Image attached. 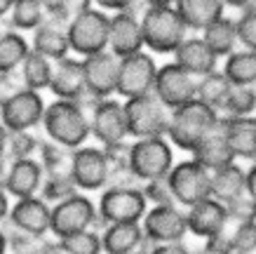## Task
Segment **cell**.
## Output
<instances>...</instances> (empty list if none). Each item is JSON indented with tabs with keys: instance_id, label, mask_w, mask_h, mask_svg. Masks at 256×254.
Returning <instances> with one entry per match:
<instances>
[{
	"instance_id": "cell-1",
	"label": "cell",
	"mask_w": 256,
	"mask_h": 254,
	"mask_svg": "<svg viewBox=\"0 0 256 254\" xmlns=\"http://www.w3.org/2000/svg\"><path fill=\"white\" fill-rule=\"evenodd\" d=\"M221 116L216 108L202 104L200 99H193L178 108L170 111V125H167V139L170 144L184 153H193L200 146L204 137L218 127Z\"/></svg>"
},
{
	"instance_id": "cell-2",
	"label": "cell",
	"mask_w": 256,
	"mask_h": 254,
	"mask_svg": "<svg viewBox=\"0 0 256 254\" xmlns=\"http://www.w3.org/2000/svg\"><path fill=\"white\" fill-rule=\"evenodd\" d=\"M40 127L45 132V139L56 141L62 146H68L73 151L85 146L92 139L90 113L85 108H80L76 101L68 99H54L52 104H47Z\"/></svg>"
},
{
	"instance_id": "cell-3",
	"label": "cell",
	"mask_w": 256,
	"mask_h": 254,
	"mask_svg": "<svg viewBox=\"0 0 256 254\" xmlns=\"http://www.w3.org/2000/svg\"><path fill=\"white\" fill-rule=\"evenodd\" d=\"M141 31L144 47L153 54H174L190 33L176 8H146L141 12Z\"/></svg>"
},
{
	"instance_id": "cell-4",
	"label": "cell",
	"mask_w": 256,
	"mask_h": 254,
	"mask_svg": "<svg viewBox=\"0 0 256 254\" xmlns=\"http://www.w3.org/2000/svg\"><path fill=\"white\" fill-rule=\"evenodd\" d=\"M108 29L110 15L99 8H90L76 19H70L68 26H66L70 54L85 59L92 54L106 52L108 50Z\"/></svg>"
},
{
	"instance_id": "cell-5",
	"label": "cell",
	"mask_w": 256,
	"mask_h": 254,
	"mask_svg": "<svg viewBox=\"0 0 256 254\" xmlns=\"http://www.w3.org/2000/svg\"><path fill=\"white\" fill-rule=\"evenodd\" d=\"M99 212V231L106 223L139 221L148 212V202L144 198L141 186H106L96 200Z\"/></svg>"
},
{
	"instance_id": "cell-6",
	"label": "cell",
	"mask_w": 256,
	"mask_h": 254,
	"mask_svg": "<svg viewBox=\"0 0 256 254\" xmlns=\"http://www.w3.org/2000/svg\"><path fill=\"white\" fill-rule=\"evenodd\" d=\"M96 228L99 231V212L96 202L87 193H76L66 200L52 205V216H50V235L52 238H66L73 233Z\"/></svg>"
},
{
	"instance_id": "cell-7",
	"label": "cell",
	"mask_w": 256,
	"mask_h": 254,
	"mask_svg": "<svg viewBox=\"0 0 256 254\" xmlns=\"http://www.w3.org/2000/svg\"><path fill=\"white\" fill-rule=\"evenodd\" d=\"M124 116H127L130 139L167 137L170 108L164 106L153 92L124 101Z\"/></svg>"
},
{
	"instance_id": "cell-8",
	"label": "cell",
	"mask_w": 256,
	"mask_h": 254,
	"mask_svg": "<svg viewBox=\"0 0 256 254\" xmlns=\"http://www.w3.org/2000/svg\"><path fill=\"white\" fill-rule=\"evenodd\" d=\"M174 146L167 137L132 139V172L141 184L167 177L174 167Z\"/></svg>"
},
{
	"instance_id": "cell-9",
	"label": "cell",
	"mask_w": 256,
	"mask_h": 254,
	"mask_svg": "<svg viewBox=\"0 0 256 254\" xmlns=\"http://www.w3.org/2000/svg\"><path fill=\"white\" fill-rule=\"evenodd\" d=\"M167 181L172 186L174 202L184 209L212 195V172L202 167L200 162H195L193 158L174 162L172 172L167 174Z\"/></svg>"
},
{
	"instance_id": "cell-10",
	"label": "cell",
	"mask_w": 256,
	"mask_h": 254,
	"mask_svg": "<svg viewBox=\"0 0 256 254\" xmlns=\"http://www.w3.org/2000/svg\"><path fill=\"white\" fill-rule=\"evenodd\" d=\"M158 76V64L153 59V54H148L146 50L130 57L120 59V69H118V97L127 99H136L144 94L153 92Z\"/></svg>"
},
{
	"instance_id": "cell-11",
	"label": "cell",
	"mask_w": 256,
	"mask_h": 254,
	"mask_svg": "<svg viewBox=\"0 0 256 254\" xmlns=\"http://www.w3.org/2000/svg\"><path fill=\"white\" fill-rule=\"evenodd\" d=\"M141 228H144V238L150 245L158 242H178L188 235V221H186V209L181 205H156L148 207V212L141 219Z\"/></svg>"
},
{
	"instance_id": "cell-12",
	"label": "cell",
	"mask_w": 256,
	"mask_h": 254,
	"mask_svg": "<svg viewBox=\"0 0 256 254\" xmlns=\"http://www.w3.org/2000/svg\"><path fill=\"white\" fill-rule=\"evenodd\" d=\"M73 181L80 193L104 191L110 179V165L101 146H80L73 151V165H70Z\"/></svg>"
},
{
	"instance_id": "cell-13",
	"label": "cell",
	"mask_w": 256,
	"mask_h": 254,
	"mask_svg": "<svg viewBox=\"0 0 256 254\" xmlns=\"http://www.w3.org/2000/svg\"><path fill=\"white\" fill-rule=\"evenodd\" d=\"M153 94L170 111L178 108L188 104V101L198 99V78L190 76L188 71H184L176 62H167L162 66H158Z\"/></svg>"
},
{
	"instance_id": "cell-14",
	"label": "cell",
	"mask_w": 256,
	"mask_h": 254,
	"mask_svg": "<svg viewBox=\"0 0 256 254\" xmlns=\"http://www.w3.org/2000/svg\"><path fill=\"white\" fill-rule=\"evenodd\" d=\"M45 99L38 90H26L16 92L12 99H8L0 106V123L8 127V132L19 130H36L42 125L45 116Z\"/></svg>"
},
{
	"instance_id": "cell-15",
	"label": "cell",
	"mask_w": 256,
	"mask_h": 254,
	"mask_svg": "<svg viewBox=\"0 0 256 254\" xmlns=\"http://www.w3.org/2000/svg\"><path fill=\"white\" fill-rule=\"evenodd\" d=\"M90 130H92V139L99 146H108V144L130 139L124 101H118L116 97L101 99L90 113Z\"/></svg>"
},
{
	"instance_id": "cell-16",
	"label": "cell",
	"mask_w": 256,
	"mask_h": 254,
	"mask_svg": "<svg viewBox=\"0 0 256 254\" xmlns=\"http://www.w3.org/2000/svg\"><path fill=\"white\" fill-rule=\"evenodd\" d=\"M144 50L146 47H144V31H141V15H136L134 10L113 12L108 29V52L122 59Z\"/></svg>"
},
{
	"instance_id": "cell-17",
	"label": "cell",
	"mask_w": 256,
	"mask_h": 254,
	"mask_svg": "<svg viewBox=\"0 0 256 254\" xmlns=\"http://www.w3.org/2000/svg\"><path fill=\"white\" fill-rule=\"evenodd\" d=\"M118 69L120 59L113 52H99L82 59V71H85V87L99 99H108L118 94Z\"/></svg>"
},
{
	"instance_id": "cell-18",
	"label": "cell",
	"mask_w": 256,
	"mask_h": 254,
	"mask_svg": "<svg viewBox=\"0 0 256 254\" xmlns=\"http://www.w3.org/2000/svg\"><path fill=\"white\" fill-rule=\"evenodd\" d=\"M186 221H188V235H195L200 240H207L216 235L226 228L228 219V209L216 198H204V200L195 202L186 209Z\"/></svg>"
},
{
	"instance_id": "cell-19",
	"label": "cell",
	"mask_w": 256,
	"mask_h": 254,
	"mask_svg": "<svg viewBox=\"0 0 256 254\" xmlns=\"http://www.w3.org/2000/svg\"><path fill=\"white\" fill-rule=\"evenodd\" d=\"M50 216H52V205L45 202L40 195H31V198H22V200L12 202L8 219L28 235L45 238L50 235Z\"/></svg>"
},
{
	"instance_id": "cell-20",
	"label": "cell",
	"mask_w": 256,
	"mask_h": 254,
	"mask_svg": "<svg viewBox=\"0 0 256 254\" xmlns=\"http://www.w3.org/2000/svg\"><path fill=\"white\" fill-rule=\"evenodd\" d=\"M54 99H68L76 101L85 92V71H82V59L80 57H64L52 66V80L47 87Z\"/></svg>"
},
{
	"instance_id": "cell-21",
	"label": "cell",
	"mask_w": 256,
	"mask_h": 254,
	"mask_svg": "<svg viewBox=\"0 0 256 254\" xmlns=\"http://www.w3.org/2000/svg\"><path fill=\"white\" fill-rule=\"evenodd\" d=\"M66 26L68 24L62 22L59 17L47 15L45 22L33 31L31 50L47 57L50 62H59L64 57H68L70 45H68V36H66Z\"/></svg>"
},
{
	"instance_id": "cell-22",
	"label": "cell",
	"mask_w": 256,
	"mask_h": 254,
	"mask_svg": "<svg viewBox=\"0 0 256 254\" xmlns=\"http://www.w3.org/2000/svg\"><path fill=\"white\" fill-rule=\"evenodd\" d=\"M174 62L184 71H188L190 76L204 78V76H210V73H214V71H218V62H221V59L207 47V43H204L200 36H188V38L176 47Z\"/></svg>"
},
{
	"instance_id": "cell-23",
	"label": "cell",
	"mask_w": 256,
	"mask_h": 254,
	"mask_svg": "<svg viewBox=\"0 0 256 254\" xmlns=\"http://www.w3.org/2000/svg\"><path fill=\"white\" fill-rule=\"evenodd\" d=\"M45 179V169L40 165L38 158H26V160H14L12 169L5 181V191L10 193V198L22 200V198H31V195H40V186Z\"/></svg>"
},
{
	"instance_id": "cell-24",
	"label": "cell",
	"mask_w": 256,
	"mask_h": 254,
	"mask_svg": "<svg viewBox=\"0 0 256 254\" xmlns=\"http://www.w3.org/2000/svg\"><path fill=\"white\" fill-rule=\"evenodd\" d=\"M224 132L228 139V146L233 151L235 160H247L252 162L256 158V116L249 118H226Z\"/></svg>"
},
{
	"instance_id": "cell-25",
	"label": "cell",
	"mask_w": 256,
	"mask_h": 254,
	"mask_svg": "<svg viewBox=\"0 0 256 254\" xmlns=\"http://www.w3.org/2000/svg\"><path fill=\"white\" fill-rule=\"evenodd\" d=\"M221 116V113H218ZM195 162H200L204 169H221L226 165H230V162H238L235 160L233 151L228 146V139H226V132H224V120L218 123V127L212 132L210 137H204V141H200V146L195 148L193 153H190Z\"/></svg>"
},
{
	"instance_id": "cell-26",
	"label": "cell",
	"mask_w": 256,
	"mask_h": 254,
	"mask_svg": "<svg viewBox=\"0 0 256 254\" xmlns=\"http://www.w3.org/2000/svg\"><path fill=\"white\" fill-rule=\"evenodd\" d=\"M176 12L188 26V31L202 33L210 24L226 17L224 0H176Z\"/></svg>"
},
{
	"instance_id": "cell-27",
	"label": "cell",
	"mask_w": 256,
	"mask_h": 254,
	"mask_svg": "<svg viewBox=\"0 0 256 254\" xmlns=\"http://www.w3.org/2000/svg\"><path fill=\"white\" fill-rule=\"evenodd\" d=\"M101 247L104 254H127L144 242V228L139 221L106 223L101 228Z\"/></svg>"
},
{
	"instance_id": "cell-28",
	"label": "cell",
	"mask_w": 256,
	"mask_h": 254,
	"mask_svg": "<svg viewBox=\"0 0 256 254\" xmlns=\"http://www.w3.org/2000/svg\"><path fill=\"white\" fill-rule=\"evenodd\" d=\"M244 181H247V169L230 162L221 169L212 172V198H216L221 202H228L244 193Z\"/></svg>"
},
{
	"instance_id": "cell-29",
	"label": "cell",
	"mask_w": 256,
	"mask_h": 254,
	"mask_svg": "<svg viewBox=\"0 0 256 254\" xmlns=\"http://www.w3.org/2000/svg\"><path fill=\"white\" fill-rule=\"evenodd\" d=\"M200 38L207 43V47L216 54L218 59H226L240 45L238 43V31H235V19H230V17H221L214 24H210L200 33Z\"/></svg>"
},
{
	"instance_id": "cell-30",
	"label": "cell",
	"mask_w": 256,
	"mask_h": 254,
	"mask_svg": "<svg viewBox=\"0 0 256 254\" xmlns=\"http://www.w3.org/2000/svg\"><path fill=\"white\" fill-rule=\"evenodd\" d=\"M224 76L230 80V85H244L256 87V52L252 50H235L224 59Z\"/></svg>"
},
{
	"instance_id": "cell-31",
	"label": "cell",
	"mask_w": 256,
	"mask_h": 254,
	"mask_svg": "<svg viewBox=\"0 0 256 254\" xmlns=\"http://www.w3.org/2000/svg\"><path fill=\"white\" fill-rule=\"evenodd\" d=\"M31 52V43L24 38V33L10 29L0 36V73H14Z\"/></svg>"
},
{
	"instance_id": "cell-32",
	"label": "cell",
	"mask_w": 256,
	"mask_h": 254,
	"mask_svg": "<svg viewBox=\"0 0 256 254\" xmlns=\"http://www.w3.org/2000/svg\"><path fill=\"white\" fill-rule=\"evenodd\" d=\"M52 66L54 62H50L47 57L38 52H28V57L24 59V64L19 66V76H22V83L26 90H47L50 87V80H52Z\"/></svg>"
},
{
	"instance_id": "cell-33",
	"label": "cell",
	"mask_w": 256,
	"mask_h": 254,
	"mask_svg": "<svg viewBox=\"0 0 256 254\" xmlns=\"http://www.w3.org/2000/svg\"><path fill=\"white\" fill-rule=\"evenodd\" d=\"M47 19V12L42 10L38 0H14L8 22L14 31H36L40 24Z\"/></svg>"
},
{
	"instance_id": "cell-34",
	"label": "cell",
	"mask_w": 256,
	"mask_h": 254,
	"mask_svg": "<svg viewBox=\"0 0 256 254\" xmlns=\"http://www.w3.org/2000/svg\"><path fill=\"white\" fill-rule=\"evenodd\" d=\"M230 87H233L230 80L224 76V71L218 69V71H214V73H210V76L198 78V99H200L202 104H207V106L221 111L226 97L230 92Z\"/></svg>"
},
{
	"instance_id": "cell-35",
	"label": "cell",
	"mask_w": 256,
	"mask_h": 254,
	"mask_svg": "<svg viewBox=\"0 0 256 254\" xmlns=\"http://www.w3.org/2000/svg\"><path fill=\"white\" fill-rule=\"evenodd\" d=\"M218 113L226 118L256 116V87H244V85L240 87V85H233Z\"/></svg>"
},
{
	"instance_id": "cell-36",
	"label": "cell",
	"mask_w": 256,
	"mask_h": 254,
	"mask_svg": "<svg viewBox=\"0 0 256 254\" xmlns=\"http://www.w3.org/2000/svg\"><path fill=\"white\" fill-rule=\"evenodd\" d=\"M38 160L45 169V174H59V172H70L73 165V148L62 146L56 141L42 139L38 151Z\"/></svg>"
},
{
	"instance_id": "cell-37",
	"label": "cell",
	"mask_w": 256,
	"mask_h": 254,
	"mask_svg": "<svg viewBox=\"0 0 256 254\" xmlns=\"http://www.w3.org/2000/svg\"><path fill=\"white\" fill-rule=\"evenodd\" d=\"M78 186L73 181V174L70 172H59V174H45L42 179V186H40V198L50 205H56V202L66 200L70 195H76Z\"/></svg>"
},
{
	"instance_id": "cell-38",
	"label": "cell",
	"mask_w": 256,
	"mask_h": 254,
	"mask_svg": "<svg viewBox=\"0 0 256 254\" xmlns=\"http://www.w3.org/2000/svg\"><path fill=\"white\" fill-rule=\"evenodd\" d=\"M59 245H62L64 254H104L101 233L96 228H87V231L59 238Z\"/></svg>"
},
{
	"instance_id": "cell-39",
	"label": "cell",
	"mask_w": 256,
	"mask_h": 254,
	"mask_svg": "<svg viewBox=\"0 0 256 254\" xmlns=\"http://www.w3.org/2000/svg\"><path fill=\"white\" fill-rule=\"evenodd\" d=\"M40 144L42 139L38 137L36 130H19V132H10L8 137V153L14 160H26V158H38Z\"/></svg>"
},
{
	"instance_id": "cell-40",
	"label": "cell",
	"mask_w": 256,
	"mask_h": 254,
	"mask_svg": "<svg viewBox=\"0 0 256 254\" xmlns=\"http://www.w3.org/2000/svg\"><path fill=\"white\" fill-rule=\"evenodd\" d=\"M230 254H256V221H228Z\"/></svg>"
},
{
	"instance_id": "cell-41",
	"label": "cell",
	"mask_w": 256,
	"mask_h": 254,
	"mask_svg": "<svg viewBox=\"0 0 256 254\" xmlns=\"http://www.w3.org/2000/svg\"><path fill=\"white\" fill-rule=\"evenodd\" d=\"M144 198H146L148 207H156V205H174V195H172V186L167 181V177L162 179H150L141 184Z\"/></svg>"
},
{
	"instance_id": "cell-42",
	"label": "cell",
	"mask_w": 256,
	"mask_h": 254,
	"mask_svg": "<svg viewBox=\"0 0 256 254\" xmlns=\"http://www.w3.org/2000/svg\"><path fill=\"white\" fill-rule=\"evenodd\" d=\"M228 209V219L238 223H247V221H256V200H252L247 193H242L233 200L224 202Z\"/></svg>"
},
{
	"instance_id": "cell-43",
	"label": "cell",
	"mask_w": 256,
	"mask_h": 254,
	"mask_svg": "<svg viewBox=\"0 0 256 254\" xmlns=\"http://www.w3.org/2000/svg\"><path fill=\"white\" fill-rule=\"evenodd\" d=\"M101 148H104V153H106L110 172H113V169H124L132 165V139H124V141L108 144V146H101Z\"/></svg>"
},
{
	"instance_id": "cell-44",
	"label": "cell",
	"mask_w": 256,
	"mask_h": 254,
	"mask_svg": "<svg viewBox=\"0 0 256 254\" xmlns=\"http://www.w3.org/2000/svg\"><path fill=\"white\" fill-rule=\"evenodd\" d=\"M235 31H238V43H240L242 50L256 52V17L242 12L235 19Z\"/></svg>"
},
{
	"instance_id": "cell-45",
	"label": "cell",
	"mask_w": 256,
	"mask_h": 254,
	"mask_svg": "<svg viewBox=\"0 0 256 254\" xmlns=\"http://www.w3.org/2000/svg\"><path fill=\"white\" fill-rule=\"evenodd\" d=\"M22 90H24V83L19 71H14V73H0V106L8 99H12L16 92H22Z\"/></svg>"
},
{
	"instance_id": "cell-46",
	"label": "cell",
	"mask_w": 256,
	"mask_h": 254,
	"mask_svg": "<svg viewBox=\"0 0 256 254\" xmlns=\"http://www.w3.org/2000/svg\"><path fill=\"white\" fill-rule=\"evenodd\" d=\"M90 8H94V0H64L62 10L52 17H59L62 22L68 24L70 19H76V17L82 15V12H87Z\"/></svg>"
},
{
	"instance_id": "cell-47",
	"label": "cell",
	"mask_w": 256,
	"mask_h": 254,
	"mask_svg": "<svg viewBox=\"0 0 256 254\" xmlns=\"http://www.w3.org/2000/svg\"><path fill=\"white\" fill-rule=\"evenodd\" d=\"M24 254H64L62 245H59V240L56 238H36L33 240V245L26 249Z\"/></svg>"
},
{
	"instance_id": "cell-48",
	"label": "cell",
	"mask_w": 256,
	"mask_h": 254,
	"mask_svg": "<svg viewBox=\"0 0 256 254\" xmlns=\"http://www.w3.org/2000/svg\"><path fill=\"white\" fill-rule=\"evenodd\" d=\"M94 3L104 12H127V10L136 12V8L141 5V0H94Z\"/></svg>"
},
{
	"instance_id": "cell-49",
	"label": "cell",
	"mask_w": 256,
	"mask_h": 254,
	"mask_svg": "<svg viewBox=\"0 0 256 254\" xmlns=\"http://www.w3.org/2000/svg\"><path fill=\"white\" fill-rule=\"evenodd\" d=\"M193 249L178 240V242H158V245H150V254H190Z\"/></svg>"
},
{
	"instance_id": "cell-50",
	"label": "cell",
	"mask_w": 256,
	"mask_h": 254,
	"mask_svg": "<svg viewBox=\"0 0 256 254\" xmlns=\"http://www.w3.org/2000/svg\"><path fill=\"white\" fill-rule=\"evenodd\" d=\"M244 193L252 200H256V162L247 167V181H244Z\"/></svg>"
},
{
	"instance_id": "cell-51",
	"label": "cell",
	"mask_w": 256,
	"mask_h": 254,
	"mask_svg": "<svg viewBox=\"0 0 256 254\" xmlns=\"http://www.w3.org/2000/svg\"><path fill=\"white\" fill-rule=\"evenodd\" d=\"M12 165H14V158L5 151V153L0 155V186H5V181H8V174L10 169H12Z\"/></svg>"
},
{
	"instance_id": "cell-52",
	"label": "cell",
	"mask_w": 256,
	"mask_h": 254,
	"mask_svg": "<svg viewBox=\"0 0 256 254\" xmlns=\"http://www.w3.org/2000/svg\"><path fill=\"white\" fill-rule=\"evenodd\" d=\"M10 207H12V202H10V193L0 186V221H5V219H8Z\"/></svg>"
},
{
	"instance_id": "cell-53",
	"label": "cell",
	"mask_w": 256,
	"mask_h": 254,
	"mask_svg": "<svg viewBox=\"0 0 256 254\" xmlns=\"http://www.w3.org/2000/svg\"><path fill=\"white\" fill-rule=\"evenodd\" d=\"M38 3L42 5V10H45L47 15H56L64 5V0H38Z\"/></svg>"
},
{
	"instance_id": "cell-54",
	"label": "cell",
	"mask_w": 256,
	"mask_h": 254,
	"mask_svg": "<svg viewBox=\"0 0 256 254\" xmlns=\"http://www.w3.org/2000/svg\"><path fill=\"white\" fill-rule=\"evenodd\" d=\"M141 5H144V10L146 8H174L176 0H141Z\"/></svg>"
},
{
	"instance_id": "cell-55",
	"label": "cell",
	"mask_w": 256,
	"mask_h": 254,
	"mask_svg": "<svg viewBox=\"0 0 256 254\" xmlns=\"http://www.w3.org/2000/svg\"><path fill=\"white\" fill-rule=\"evenodd\" d=\"M12 5H14V0H0V22L10 17V12H12Z\"/></svg>"
},
{
	"instance_id": "cell-56",
	"label": "cell",
	"mask_w": 256,
	"mask_h": 254,
	"mask_svg": "<svg viewBox=\"0 0 256 254\" xmlns=\"http://www.w3.org/2000/svg\"><path fill=\"white\" fill-rule=\"evenodd\" d=\"M8 137H10V132H8V127L0 123V155L8 151Z\"/></svg>"
},
{
	"instance_id": "cell-57",
	"label": "cell",
	"mask_w": 256,
	"mask_h": 254,
	"mask_svg": "<svg viewBox=\"0 0 256 254\" xmlns=\"http://www.w3.org/2000/svg\"><path fill=\"white\" fill-rule=\"evenodd\" d=\"M127 254H150V242H148V240H144L139 247H134L132 252H127Z\"/></svg>"
},
{
	"instance_id": "cell-58",
	"label": "cell",
	"mask_w": 256,
	"mask_h": 254,
	"mask_svg": "<svg viewBox=\"0 0 256 254\" xmlns=\"http://www.w3.org/2000/svg\"><path fill=\"white\" fill-rule=\"evenodd\" d=\"M226 8H235V10H244L247 5V0H224Z\"/></svg>"
},
{
	"instance_id": "cell-59",
	"label": "cell",
	"mask_w": 256,
	"mask_h": 254,
	"mask_svg": "<svg viewBox=\"0 0 256 254\" xmlns=\"http://www.w3.org/2000/svg\"><path fill=\"white\" fill-rule=\"evenodd\" d=\"M8 238H5V233H2V228H0V254H8Z\"/></svg>"
},
{
	"instance_id": "cell-60",
	"label": "cell",
	"mask_w": 256,
	"mask_h": 254,
	"mask_svg": "<svg viewBox=\"0 0 256 254\" xmlns=\"http://www.w3.org/2000/svg\"><path fill=\"white\" fill-rule=\"evenodd\" d=\"M242 12H247V15H254L256 17V0H247V5H244V10Z\"/></svg>"
},
{
	"instance_id": "cell-61",
	"label": "cell",
	"mask_w": 256,
	"mask_h": 254,
	"mask_svg": "<svg viewBox=\"0 0 256 254\" xmlns=\"http://www.w3.org/2000/svg\"><path fill=\"white\" fill-rule=\"evenodd\" d=\"M5 31H10V22H8V19H2V22H0V36H2Z\"/></svg>"
},
{
	"instance_id": "cell-62",
	"label": "cell",
	"mask_w": 256,
	"mask_h": 254,
	"mask_svg": "<svg viewBox=\"0 0 256 254\" xmlns=\"http://www.w3.org/2000/svg\"><path fill=\"white\" fill-rule=\"evenodd\" d=\"M190 254H207L204 249H198V252H190Z\"/></svg>"
},
{
	"instance_id": "cell-63",
	"label": "cell",
	"mask_w": 256,
	"mask_h": 254,
	"mask_svg": "<svg viewBox=\"0 0 256 254\" xmlns=\"http://www.w3.org/2000/svg\"><path fill=\"white\" fill-rule=\"evenodd\" d=\"M252 162H256V158H254V160H252Z\"/></svg>"
}]
</instances>
